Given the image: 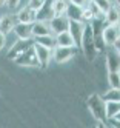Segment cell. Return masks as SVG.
Listing matches in <instances>:
<instances>
[{
	"label": "cell",
	"mask_w": 120,
	"mask_h": 128,
	"mask_svg": "<svg viewBox=\"0 0 120 128\" xmlns=\"http://www.w3.org/2000/svg\"><path fill=\"white\" fill-rule=\"evenodd\" d=\"M32 48H34V52L37 56V60H39L40 68H48L49 62L52 60V50L46 48V46H43V45L37 43V42L32 43Z\"/></svg>",
	"instance_id": "cell-5"
},
{
	"label": "cell",
	"mask_w": 120,
	"mask_h": 128,
	"mask_svg": "<svg viewBox=\"0 0 120 128\" xmlns=\"http://www.w3.org/2000/svg\"><path fill=\"white\" fill-rule=\"evenodd\" d=\"M5 45H6V34L0 32V50H3Z\"/></svg>",
	"instance_id": "cell-30"
},
{
	"label": "cell",
	"mask_w": 120,
	"mask_h": 128,
	"mask_svg": "<svg viewBox=\"0 0 120 128\" xmlns=\"http://www.w3.org/2000/svg\"><path fill=\"white\" fill-rule=\"evenodd\" d=\"M80 46H82V52L85 54V57L88 60H94L97 57V48L94 45V37H92V26L91 22L85 23V30H83V36H82V42H80Z\"/></svg>",
	"instance_id": "cell-2"
},
{
	"label": "cell",
	"mask_w": 120,
	"mask_h": 128,
	"mask_svg": "<svg viewBox=\"0 0 120 128\" xmlns=\"http://www.w3.org/2000/svg\"><path fill=\"white\" fill-rule=\"evenodd\" d=\"M48 25H49V30H51L52 34H59L62 31H68V28H69V19L65 14L63 16H54L52 19L48 22Z\"/></svg>",
	"instance_id": "cell-7"
},
{
	"label": "cell",
	"mask_w": 120,
	"mask_h": 128,
	"mask_svg": "<svg viewBox=\"0 0 120 128\" xmlns=\"http://www.w3.org/2000/svg\"><path fill=\"white\" fill-rule=\"evenodd\" d=\"M94 20V16H92V12H91V10L88 8V5L82 10V22H85V23H89V22H92Z\"/></svg>",
	"instance_id": "cell-26"
},
{
	"label": "cell",
	"mask_w": 120,
	"mask_h": 128,
	"mask_svg": "<svg viewBox=\"0 0 120 128\" xmlns=\"http://www.w3.org/2000/svg\"><path fill=\"white\" fill-rule=\"evenodd\" d=\"M86 105H88V110H89L91 116L94 117L97 122L106 124L108 117H106V106H105V99L100 94H97V93H92L86 99Z\"/></svg>",
	"instance_id": "cell-1"
},
{
	"label": "cell",
	"mask_w": 120,
	"mask_h": 128,
	"mask_svg": "<svg viewBox=\"0 0 120 128\" xmlns=\"http://www.w3.org/2000/svg\"><path fill=\"white\" fill-rule=\"evenodd\" d=\"M105 106H106V117L113 119L119 111H120V102H114V100H105Z\"/></svg>",
	"instance_id": "cell-20"
},
{
	"label": "cell",
	"mask_w": 120,
	"mask_h": 128,
	"mask_svg": "<svg viewBox=\"0 0 120 128\" xmlns=\"http://www.w3.org/2000/svg\"><path fill=\"white\" fill-rule=\"evenodd\" d=\"M102 36H103V42L106 46H113L116 43V40L120 37V30L119 25H109L106 23L103 28H102Z\"/></svg>",
	"instance_id": "cell-6"
},
{
	"label": "cell",
	"mask_w": 120,
	"mask_h": 128,
	"mask_svg": "<svg viewBox=\"0 0 120 128\" xmlns=\"http://www.w3.org/2000/svg\"><path fill=\"white\" fill-rule=\"evenodd\" d=\"M68 5V0H54V16H63Z\"/></svg>",
	"instance_id": "cell-21"
},
{
	"label": "cell",
	"mask_w": 120,
	"mask_h": 128,
	"mask_svg": "<svg viewBox=\"0 0 120 128\" xmlns=\"http://www.w3.org/2000/svg\"><path fill=\"white\" fill-rule=\"evenodd\" d=\"M88 5V8L91 10V12H92V16H94V19H103V12L100 11V8L92 2V0H89V2L86 3Z\"/></svg>",
	"instance_id": "cell-24"
},
{
	"label": "cell",
	"mask_w": 120,
	"mask_h": 128,
	"mask_svg": "<svg viewBox=\"0 0 120 128\" xmlns=\"http://www.w3.org/2000/svg\"><path fill=\"white\" fill-rule=\"evenodd\" d=\"M2 6H5V0H0V8Z\"/></svg>",
	"instance_id": "cell-33"
},
{
	"label": "cell",
	"mask_w": 120,
	"mask_h": 128,
	"mask_svg": "<svg viewBox=\"0 0 120 128\" xmlns=\"http://www.w3.org/2000/svg\"><path fill=\"white\" fill-rule=\"evenodd\" d=\"M113 119H116V120H120V111H119V113H117V114H116Z\"/></svg>",
	"instance_id": "cell-32"
},
{
	"label": "cell",
	"mask_w": 120,
	"mask_h": 128,
	"mask_svg": "<svg viewBox=\"0 0 120 128\" xmlns=\"http://www.w3.org/2000/svg\"><path fill=\"white\" fill-rule=\"evenodd\" d=\"M32 23H20V22H17L15 26H14V30L12 32L15 34V37L17 39H20V40H29L32 39Z\"/></svg>",
	"instance_id": "cell-11"
},
{
	"label": "cell",
	"mask_w": 120,
	"mask_h": 128,
	"mask_svg": "<svg viewBox=\"0 0 120 128\" xmlns=\"http://www.w3.org/2000/svg\"><path fill=\"white\" fill-rule=\"evenodd\" d=\"M86 2H89V0H86Z\"/></svg>",
	"instance_id": "cell-36"
},
{
	"label": "cell",
	"mask_w": 120,
	"mask_h": 128,
	"mask_svg": "<svg viewBox=\"0 0 120 128\" xmlns=\"http://www.w3.org/2000/svg\"><path fill=\"white\" fill-rule=\"evenodd\" d=\"M17 23V17L12 14H5L0 17V32L8 34V32H12L14 26Z\"/></svg>",
	"instance_id": "cell-13"
},
{
	"label": "cell",
	"mask_w": 120,
	"mask_h": 128,
	"mask_svg": "<svg viewBox=\"0 0 120 128\" xmlns=\"http://www.w3.org/2000/svg\"><path fill=\"white\" fill-rule=\"evenodd\" d=\"M99 8H100V11L103 12V16H105V12L109 10V6L113 5V0H92Z\"/></svg>",
	"instance_id": "cell-25"
},
{
	"label": "cell",
	"mask_w": 120,
	"mask_h": 128,
	"mask_svg": "<svg viewBox=\"0 0 120 128\" xmlns=\"http://www.w3.org/2000/svg\"><path fill=\"white\" fill-rule=\"evenodd\" d=\"M111 48H114V50H116V51H117V52L120 54V37H119V39L116 40V43H114V45H113V46H111Z\"/></svg>",
	"instance_id": "cell-31"
},
{
	"label": "cell",
	"mask_w": 120,
	"mask_h": 128,
	"mask_svg": "<svg viewBox=\"0 0 120 128\" xmlns=\"http://www.w3.org/2000/svg\"><path fill=\"white\" fill-rule=\"evenodd\" d=\"M106 102L108 100H114V102H120V88H109L106 93L102 96Z\"/></svg>",
	"instance_id": "cell-23"
},
{
	"label": "cell",
	"mask_w": 120,
	"mask_h": 128,
	"mask_svg": "<svg viewBox=\"0 0 120 128\" xmlns=\"http://www.w3.org/2000/svg\"><path fill=\"white\" fill-rule=\"evenodd\" d=\"M15 17H17V22H20V23H34L37 20L35 11L32 10V8H29V6L22 8V10L17 12Z\"/></svg>",
	"instance_id": "cell-14"
},
{
	"label": "cell",
	"mask_w": 120,
	"mask_h": 128,
	"mask_svg": "<svg viewBox=\"0 0 120 128\" xmlns=\"http://www.w3.org/2000/svg\"><path fill=\"white\" fill-rule=\"evenodd\" d=\"M32 39L34 37H42V36H48V34H52L51 30H49V25L48 22H42V20H35L32 23Z\"/></svg>",
	"instance_id": "cell-16"
},
{
	"label": "cell",
	"mask_w": 120,
	"mask_h": 128,
	"mask_svg": "<svg viewBox=\"0 0 120 128\" xmlns=\"http://www.w3.org/2000/svg\"><path fill=\"white\" fill-rule=\"evenodd\" d=\"M22 0H5V5L9 8V10H17L18 5H20Z\"/></svg>",
	"instance_id": "cell-28"
},
{
	"label": "cell",
	"mask_w": 120,
	"mask_h": 128,
	"mask_svg": "<svg viewBox=\"0 0 120 128\" xmlns=\"http://www.w3.org/2000/svg\"><path fill=\"white\" fill-rule=\"evenodd\" d=\"M83 30H85V22H82V20H69V28H68V31L72 36L76 46H80Z\"/></svg>",
	"instance_id": "cell-10"
},
{
	"label": "cell",
	"mask_w": 120,
	"mask_h": 128,
	"mask_svg": "<svg viewBox=\"0 0 120 128\" xmlns=\"http://www.w3.org/2000/svg\"><path fill=\"white\" fill-rule=\"evenodd\" d=\"M14 62L18 66H23V68H40L39 60H37V56H35L32 46L25 50L22 54H18V56L14 59Z\"/></svg>",
	"instance_id": "cell-4"
},
{
	"label": "cell",
	"mask_w": 120,
	"mask_h": 128,
	"mask_svg": "<svg viewBox=\"0 0 120 128\" xmlns=\"http://www.w3.org/2000/svg\"><path fill=\"white\" fill-rule=\"evenodd\" d=\"M32 43H34L32 39H29V40H20V39H17V42H15L14 45H11V48L8 50V52H6V59L14 60V59L18 56V54H22L25 50H28L29 46H32Z\"/></svg>",
	"instance_id": "cell-8"
},
{
	"label": "cell",
	"mask_w": 120,
	"mask_h": 128,
	"mask_svg": "<svg viewBox=\"0 0 120 128\" xmlns=\"http://www.w3.org/2000/svg\"><path fill=\"white\" fill-rule=\"evenodd\" d=\"M54 37H55V46H72V45H76L69 31H62L59 34H54Z\"/></svg>",
	"instance_id": "cell-17"
},
{
	"label": "cell",
	"mask_w": 120,
	"mask_h": 128,
	"mask_svg": "<svg viewBox=\"0 0 120 128\" xmlns=\"http://www.w3.org/2000/svg\"><path fill=\"white\" fill-rule=\"evenodd\" d=\"M79 54V46L72 45V46H55L52 50V59L57 63H66L72 57Z\"/></svg>",
	"instance_id": "cell-3"
},
{
	"label": "cell",
	"mask_w": 120,
	"mask_h": 128,
	"mask_svg": "<svg viewBox=\"0 0 120 128\" xmlns=\"http://www.w3.org/2000/svg\"><path fill=\"white\" fill-rule=\"evenodd\" d=\"M82 10L83 8H79L76 5H68L66 8V12H65V16L68 17L69 20H82Z\"/></svg>",
	"instance_id": "cell-18"
},
{
	"label": "cell",
	"mask_w": 120,
	"mask_h": 128,
	"mask_svg": "<svg viewBox=\"0 0 120 128\" xmlns=\"http://www.w3.org/2000/svg\"><path fill=\"white\" fill-rule=\"evenodd\" d=\"M34 42L43 45V46H46V48H51V50L55 48V37H54V34L42 36V37H34Z\"/></svg>",
	"instance_id": "cell-19"
},
{
	"label": "cell",
	"mask_w": 120,
	"mask_h": 128,
	"mask_svg": "<svg viewBox=\"0 0 120 128\" xmlns=\"http://www.w3.org/2000/svg\"><path fill=\"white\" fill-rule=\"evenodd\" d=\"M43 3H45V0H29V2H28V6L32 8L34 11H37V10H40V8H42Z\"/></svg>",
	"instance_id": "cell-27"
},
{
	"label": "cell",
	"mask_w": 120,
	"mask_h": 128,
	"mask_svg": "<svg viewBox=\"0 0 120 128\" xmlns=\"http://www.w3.org/2000/svg\"><path fill=\"white\" fill-rule=\"evenodd\" d=\"M106 68L109 71H120V54L116 50L106 52Z\"/></svg>",
	"instance_id": "cell-15"
},
{
	"label": "cell",
	"mask_w": 120,
	"mask_h": 128,
	"mask_svg": "<svg viewBox=\"0 0 120 128\" xmlns=\"http://www.w3.org/2000/svg\"><path fill=\"white\" fill-rule=\"evenodd\" d=\"M114 3H116V5H119V6H120V0H114Z\"/></svg>",
	"instance_id": "cell-34"
},
{
	"label": "cell",
	"mask_w": 120,
	"mask_h": 128,
	"mask_svg": "<svg viewBox=\"0 0 120 128\" xmlns=\"http://www.w3.org/2000/svg\"><path fill=\"white\" fill-rule=\"evenodd\" d=\"M119 30H120V23H119Z\"/></svg>",
	"instance_id": "cell-35"
},
{
	"label": "cell",
	"mask_w": 120,
	"mask_h": 128,
	"mask_svg": "<svg viewBox=\"0 0 120 128\" xmlns=\"http://www.w3.org/2000/svg\"><path fill=\"white\" fill-rule=\"evenodd\" d=\"M68 3L76 5V6H79V8H85L88 2H86V0H68Z\"/></svg>",
	"instance_id": "cell-29"
},
{
	"label": "cell",
	"mask_w": 120,
	"mask_h": 128,
	"mask_svg": "<svg viewBox=\"0 0 120 128\" xmlns=\"http://www.w3.org/2000/svg\"><path fill=\"white\" fill-rule=\"evenodd\" d=\"M103 22L105 23H109V25H119L120 23V6L113 3L109 6V10L105 12L103 16Z\"/></svg>",
	"instance_id": "cell-12"
},
{
	"label": "cell",
	"mask_w": 120,
	"mask_h": 128,
	"mask_svg": "<svg viewBox=\"0 0 120 128\" xmlns=\"http://www.w3.org/2000/svg\"><path fill=\"white\" fill-rule=\"evenodd\" d=\"M35 17H37V20L49 22L54 17V0H45L42 8L35 11Z\"/></svg>",
	"instance_id": "cell-9"
},
{
	"label": "cell",
	"mask_w": 120,
	"mask_h": 128,
	"mask_svg": "<svg viewBox=\"0 0 120 128\" xmlns=\"http://www.w3.org/2000/svg\"><path fill=\"white\" fill-rule=\"evenodd\" d=\"M108 84H109V88H120V71L108 72Z\"/></svg>",
	"instance_id": "cell-22"
}]
</instances>
